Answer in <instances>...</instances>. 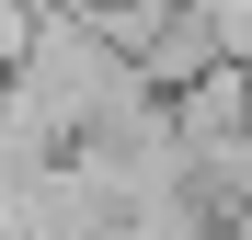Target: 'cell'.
<instances>
[{"instance_id": "7a4b0ae2", "label": "cell", "mask_w": 252, "mask_h": 240, "mask_svg": "<svg viewBox=\"0 0 252 240\" xmlns=\"http://www.w3.org/2000/svg\"><path fill=\"white\" fill-rule=\"evenodd\" d=\"M195 23H206V46L229 69H252V0H195Z\"/></svg>"}, {"instance_id": "6da1fadb", "label": "cell", "mask_w": 252, "mask_h": 240, "mask_svg": "<svg viewBox=\"0 0 252 240\" xmlns=\"http://www.w3.org/2000/svg\"><path fill=\"white\" fill-rule=\"evenodd\" d=\"M46 12H58V0H0V92L23 80V57H34V34H46Z\"/></svg>"}]
</instances>
